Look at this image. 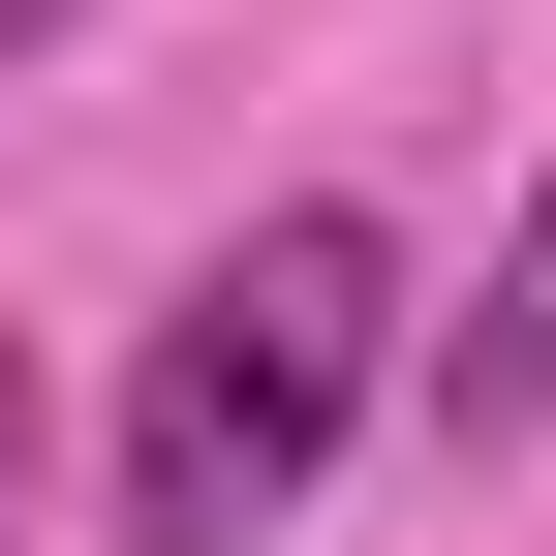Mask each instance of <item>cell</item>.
Instances as JSON below:
<instances>
[{
  "label": "cell",
  "instance_id": "6da1fadb",
  "mask_svg": "<svg viewBox=\"0 0 556 556\" xmlns=\"http://www.w3.org/2000/svg\"><path fill=\"white\" fill-rule=\"evenodd\" d=\"M371 340H402L371 217H248L155 309V371H124V556H278V495H309L340 402H371Z\"/></svg>",
  "mask_w": 556,
  "mask_h": 556
},
{
  "label": "cell",
  "instance_id": "7a4b0ae2",
  "mask_svg": "<svg viewBox=\"0 0 556 556\" xmlns=\"http://www.w3.org/2000/svg\"><path fill=\"white\" fill-rule=\"evenodd\" d=\"M433 433H464V464H526V433H556V186H526L495 309H433Z\"/></svg>",
  "mask_w": 556,
  "mask_h": 556
},
{
  "label": "cell",
  "instance_id": "3957f363",
  "mask_svg": "<svg viewBox=\"0 0 556 556\" xmlns=\"http://www.w3.org/2000/svg\"><path fill=\"white\" fill-rule=\"evenodd\" d=\"M0 495H31V371H0Z\"/></svg>",
  "mask_w": 556,
  "mask_h": 556
},
{
  "label": "cell",
  "instance_id": "277c9868",
  "mask_svg": "<svg viewBox=\"0 0 556 556\" xmlns=\"http://www.w3.org/2000/svg\"><path fill=\"white\" fill-rule=\"evenodd\" d=\"M31 31H62V0H0V62H31Z\"/></svg>",
  "mask_w": 556,
  "mask_h": 556
}]
</instances>
